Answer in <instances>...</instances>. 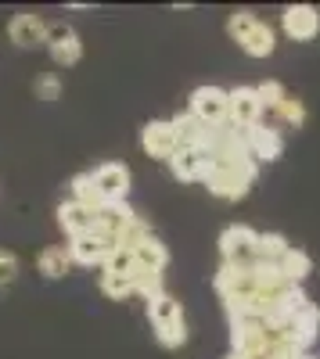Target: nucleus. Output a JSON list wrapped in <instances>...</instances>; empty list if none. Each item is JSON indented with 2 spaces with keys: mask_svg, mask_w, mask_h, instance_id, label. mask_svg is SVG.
<instances>
[{
  "mask_svg": "<svg viewBox=\"0 0 320 359\" xmlns=\"http://www.w3.org/2000/svg\"><path fill=\"white\" fill-rule=\"evenodd\" d=\"M201 184L209 187V194H216L223 201H238L255 184V162L248 155H220V158H213Z\"/></svg>",
  "mask_w": 320,
  "mask_h": 359,
  "instance_id": "1",
  "label": "nucleus"
},
{
  "mask_svg": "<svg viewBox=\"0 0 320 359\" xmlns=\"http://www.w3.org/2000/svg\"><path fill=\"white\" fill-rule=\"evenodd\" d=\"M227 33L230 40H234L248 57H270L274 54V29L263 22V18H255L252 11H234L227 18Z\"/></svg>",
  "mask_w": 320,
  "mask_h": 359,
  "instance_id": "2",
  "label": "nucleus"
},
{
  "mask_svg": "<svg viewBox=\"0 0 320 359\" xmlns=\"http://www.w3.org/2000/svg\"><path fill=\"white\" fill-rule=\"evenodd\" d=\"M255 241H259V233L252 226H227L220 233V252H223V262L227 266H255Z\"/></svg>",
  "mask_w": 320,
  "mask_h": 359,
  "instance_id": "3",
  "label": "nucleus"
},
{
  "mask_svg": "<svg viewBox=\"0 0 320 359\" xmlns=\"http://www.w3.org/2000/svg\"><path fill=\"white\" fill-rule=\"evenodd\" d=\"M263 118V104L255 97V86H238L227 90V123L238 130H252Z\"/></svg>",
  "mask_w": 320,
  "mask_h": 359,
  "instance_id": "4",
  "label": "nucleus"
},
{
  "mask_svg": "<svg viewBox=\"0 0 320 359\" xmlns=\"http://www.w3.org/2000/svg\"><path fill=\"white\" fill-rule=\"evenodd\" d=\"M198 123H206L209 130L227 123V90L220 86H198L191 94V108H187Z\"/></svg>",
  "mask_w": 320,
  "mask_h": 359,
  "instance_id": "5",
  "label": "nucleus"
},
{
  "mask_svg": "<svg viewBox=\"0 0 320 359\" xmlns=\"http://www.w3.org/2000/svg\"><path fill=\"white\" fill-rule=\"evenodd\" d=\"M281 25H284V36L295 40V43H309L320 33V11L313 4H288L281 11Z\"/></svg>",
  "mask_w": 320,
  "mask_h": 359,
  "instance_id": "6",
  "label": "nucleus"
},
{
  "mask_svg": "<svg viewBox=\"0 0 320 359\" xmlns=\"http://www.w3.org/2000/svg\"><path fill=\"white\" fill-rule=\"evenodd\" d=\"M245 151L252 162H277L284 155V137L274 130V126H252L245 130Z\"/></svg>",
  "mask_w": 320,
  "mask_h": 359,
  "instance_id": "7",
  "label": "nucleus"
},
{
  "mask_svg": "<svg viewBox=\"0 0 320 359\" xmlns=\"http://www.w3.org/2000/svg\"><path fill=\"white\" fill-rule=\"evenodd\" d=\"M47 50L58 65H76L83 57V43H79V33L72 25L58 22V25H47Z\"/></svg>",
  "mask_w": 320,
  "mask_h": 359,
  "instance_id": "8",
  "label": "nucleus"
},
{
  "mask_svg": "<svg viewBox=\"0 0 320 359\" xmlns=\"http://www.w3.org/2000/svg\"><path fill=\"white\" fill-rule=\"evenodd\" d=\"M140 147H144L152 158H166V162L177 155L180 144H177V133H173L169 118H152V123L140 130Z\"/></svg>",
  "mask_w": 320,
  "mask_h": 359,
  "instance_id": "9",
  "label": "nucleus"
},
{
  "mask_svg": "<svg viewBox=\"0 0 320 359\" xmlns=\"http://www.w3.org/2000/svg\"><path fill=\"white\" fill-rule=\"evenodd\" d=\"M133 219H137V212H133L126 201H105L98 212H94V230H98L101 237H108V241L115 245V237H119Z\"/></svg>",
  "mask_w": 320,
  "mask_h": 359,
  "instance_id": "10",
  "label": "nucleus"
},
{
  "mask_svg": "<svg viewBox=\"0 0 320 359\" xmlns=\"http://www.w3.org/2000/svg\"><path fill=\"white\" fill-rule=\"evenodd\" d=\"M91 176H94V184H98L105 201H126V194H130V169L123 162H105Z\"/></svg>",
  "mask_w": 320,
  "mask_h": 359,
  "instance_id": "11",
  "label": "nucleus"
},
{
  "mask_svg": "<svg viewBox=\"0 0 320 359\" xmlns=\"http://www.w3.org/2000/svg\"><path fill=\"white\" fill-rule=\"evenodd\" d=\"M213 165V155L206 151V147H177V155L169 158V169L177 180H184V184H191V180H206Z\"/></svg>",
  "mask_w": 320,
  "mask_h": 359,
  "instance_id": "12",
  "label": "nucleus"
},
{
  "mask_svg": "<svg viewBox=\"0 0 320 359\" xmlns=\"http://www.w3.org/2000/svg\"><path fill=\"white\" fill-rule=\"evenodd\" d=\"M8 36H11V43L15 47H22V50H29V47H40V43H47V25H44V18H36V15H15L11 22H8Z\"/></svg>",
  "mask_w": 320,
  "mask_h": 359,
  "instance_id": "13",
  "label": "nucleus"
},
{
  "mask_svg": "<svg viewBox=\"0 0 320 359\" xmlns=\"http://www.w3.org/2000/svg\"><path fill=\"white\" fill-rule=\"evenodd\" d=\"M112 248H115V245L108 241V237H101L98 230H91V233L72 237L69 255H72V262H79V266H94V262H105Z\"/></svg>",
  "mask_w": 320,
  "mask_h": 359,
  "instance_id": "14",
  "label": "nucleus"
},
{
  "mask_svg": "<svg viewBox=\"0 0 320 359\" xmlns=\"http://www.w3.org/2000/svg\"><path fill=\"white\" fill-rule=\"evenodd\" d=\"M58 223H62V230L69 237H79V233H91L94 230V212L69 198L65 205H58Z\"/></svg>",
  "mask_w": 320,
  "mask_h": 359,
  "instance_id": "15",
  "label": "nucleus"
},
{
  "mask_svg": "<svg viewBox=\"0 0 320 359\" xmlns=\"http://www.w3.org/2000/svg\"><path fill=\"white\" fill-rule=\"evenodd\" d=\"M169 123H173V133H177V144H180V147H206L209 126L198 123L191 111H184V115H177V118H169Z\"/></svg>",
  "mask_w": 320,
  "mask_h": 359,
  "instance_id": "16",
  "label": "nucleus"
},
{
  "mask_svg": "<svg viewBox=\"0 0 320 359\" xmlns=\"http://www.w3.org/2000/svg\"><path fill=\"white\" fill-rule=\"evenodd\" d=\"M277 269H281V277H288L292 284H302L309 273H313V259L302 252V248H295V245H288V252L277 259Z\"/></svg>",
  "mask_w": 320,
  "mask_h": 359,
  "instance_id": "17",
  "label": "nucleus"
},
{
  "mask_svg": "<svg viewBox=\"0 0 320 359\" xmlns=\"http://www.w3.org/2000/svg\"><path fill=\"white\" fill-rule=\"evenodd\" d=\"M133 262H137L140 269H155V273H166V266H169V252H166V245L159 241V237L152 233L144 245H137V248H133Z\"/></svg>",
  "mask_w": 320,
  "mask_h": 359,
  "instance_id": "18",
  "label": "nucleus"
},
{
  "mask_svg": "<svg viewBox=\"0 0 320 359\" xmlns=\"http://www.w3.org/2000/svg\"><path fill=\"white\" fill-rule=\"evenodd\" d=\"M148 316H152V327H166L173 320H184V306H180V298L162 291V294L148 298Z\"/></svg>",
  "mask_w": 320,
  "mask_h": 359,
  "instance_id": "19",
  "label": "nucleus"
},
{
  "mask_svg": "<svg viewBox=\"0 0 320 359\" xmlns=\"http://www.w3.org/2000/svg\"><path fill=\"white\" fill-rule=\"evenodd\" d=\"M69 191H72V201L83 205V208H91V212H98V208L105 205V198H101V191H98V184H94V176H91V172L72 176Z\"/></svg>",
  "mask_w": 320,
  "mask_h": 359,
  "instance_id": "20",
  "label": "nucleus"
},
{
  "mask_svg": "<svg viewBox=\"0 0 320 359\" xmlns=\"http://www.w3.org/2000/svg\"><path fill=\"white\" fill-rule=\"evenodd\" d=\"M69 266H72V255H69L65 245H51V248L40 252V273L51 277V280L65 277V273H69Z\"/></svg>",
  "mask_w": 320,
  "mask_h": 359,
  "instance_id": "21",
  "label": "nucleus"
},
{
  "mask_svg": "<svg viewBox=\"0 0 320 359\" xmlns=\"http://www.w3.org/2000/svg\"><path fill=\"white\" fill-rule=\"evenodd\" d=\"M284 252H288L284 233H259V241H255V262L277 266V259H281Z\"/></svg>",
  "mask_w": 320,
  "mask_h": 359,
  "instance_id": "22",
  "label": "nucleus"
},
{
  "mask_svg": "<svg viewBox=\"0 0 320 359\" xmlns=\"http://www.w3.org/2000/svg\"><path fill=\"white\" fill-rule=\"evenodd\" d=\"M105 266V273H115V277H133V252H126V248H112L108 252V259L101 262Z\"/></svg>",
  "mask_w": 320,
  "mask_h": 359,
  "instance_id": "23",
  "label": "nucleus"
},
{
  "mask_svg": "<svg viewBox=\"0 0 320 359\" xmlns=\"http://www.w3.org/2000/svg\"><path fill=\"white\" fill-rule=\"evenodd\" d=\"M155 338H159V345H166V348H180V345L187 341V320H173V323H166V327H155Z\"/></svg>",
  "mask_w": 320,
  "mask_h": 359,
  "instance_id": "24",
  "label": "nucleus"
},
{
  "mask_svg": "<svg viewBox=\"0 0 320 359\" xmlns=\"http://www.w3.org/2000/svg\"><path fill=\"white\" fill-rule=\"evenodd\" d=\"M274 115L281 118V123H288V126H295V130H299V126L306 123V104H302L299 97L288 94V97L277 104V111H274Z\"/></svg>",
  "mask_w": 320,
  "mask_h": 359,
  "instance_id": "25",
  "label": "nucleus"
},
{
  "mask_svg": "<svg viewBox=\"0 0 320 359\" xmlns=\"http://www.w3.org/2000/svg\"><path fill=\"white\" fill-rule=\"evenodd\" d=\"M255 97H259V104H263V111H267V108H270V111H277V104L288 97V90H284L281 83L267 79V83H259V86H255Z\"/></svg>",
  "mask_w": 320,
  "mask_h": 359,
  "instance_id": "26",
  "label": "nucleus"
},
{
  "mask_svg": "<svg viewBox=\"0 0 320 359\" xmlns=\"http://www.w3.org/2000/svg\"><path fill=\"white\" fill-rule=\"evenodd\" d=\"M101 291L108 298H115V302H123L126 294H133V284L130 277H115V273H101Z\"/></svg>",
  "mask_w": 320,
  "mask_h": 359,
  "instance_id": "27",
  "label": "nucleus"
},
{
  "mask_svg": "<svg viewBox=\"0 0 320 359\" xmlns=\"http://www.w3.org/2000/svg\"><path fill=\"white\" fill-rule=\"evenodd\" d=\"M58 94H62V79L58 76H40L36 79V97L40 101H58Z\"/></svg>",
  "mask_w": 320,
  "mask_h": 359,
  "instance_id": "28",
  "label": "nucleus"
},
{
  "mask_svg": "<svg viewBox=\"0 0 320 359\" xmlns=\"http://www.w3.org/2000/svg\"><path fill=\"white\" fill-rule=\"evenodd\" d=\"M15 277H18V259L8 248H0V287H8Z\"/></svg>",
  "mask_w": 320,
  "mask_h": 359,
  "instance_id": "29",
  "label": "nucleus"
},
{
  "mask_svg": "<svg viewBox=\"0 0 320 359\" xmlns=\"http://www.w3.org/2000/svg\"><path fill=\"white\" fill-rule=\"evenodd\" d=\"M227 359H248V355H241V352H230Z\"/></svg>",
  "mask_w": 320,
  "mask_h": 359,
  "instance_id": "30",
  "label": "nucleus"
}]
</instances>
